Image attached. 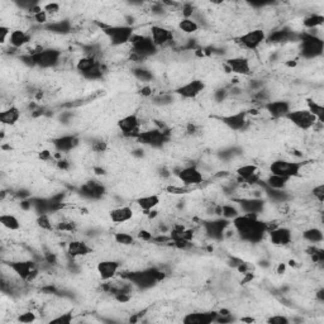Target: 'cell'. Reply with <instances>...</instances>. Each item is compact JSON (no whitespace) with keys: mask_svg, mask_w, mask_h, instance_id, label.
Instances as JSON below:
<instances>
[{"mask_svg":"<svg viewBox=\"0 0 324 324\" xmlns=\"http://www.w3.org/2000/svg\"><path fill=\"white\" fill-rule=\"evenodd\" d=\"M267 321L271 324H287L290 321V319L285 315H273L270 316L267 319Z\"/></svg>","mask_w":324,"mask_h":324,"instance_id":"f5cc1de1","label":"cell"},{"mask_svg":"<svg viewBox=\"0 0 324 324\" xmlns=\"http://www.w3.org/2000/svg\"><path fill=\"white\" fill-rule=\"evenodd\" d=\"M234 232L248 243H260L268 232V224L258 220L257 214H239L232 220Z\"/></svg>","mask_w":324,"mask_h":324,"instance_id":"6da1fadb","label":"cell"},{"mask_svg":"<svg viewBox=\"0 0 324 324\" xmlns=\"http://www.w3.org/2000/svg\"><path fill=\"white\" fill-rule=\"evenodd\" d=\"M8 267L18 276L22 281L33 282L40 276V267L38 263L32 260H19L8 262Z\"/></svg>","mask_w":324,"mask_h":324,"instance_id":"ba28073f","label":"cell"},{"mask_svg":"<svg viewBox=\"0 0 324 324\" xmlns=\"http://www.w3.org/2000/svg\"><path fill=\"white\" fill-rule=\"evenodd\" d=\"M100 64V61H98V59H95V57H91V56H83L81 59H79V61L76 62L75 67H76V71H79V73L81 74V75H84V74L89 73L90 70H93L94 67H97L98 65Z\"/></svg>","mask_w":324,"mask_h":324,"instance_id":"836d02e7","label":"cell"},{"mask_svg":"<svg viewBox=\"0 0 324 324\" xmlns=\"http://www.w3.org/2000/svg\"><path fill=\"white\" fill-rule=\"evenodd\" d=\"M136 204L142 212H145V214H148V213L152 212L155 208H157L160 205L161 198L158 194H148V195L140 196L136 200Z\"/></svg>","mask_w":324,"mask_h":324,"instance_id":"f546056e","label":"cell"},{"mask_svg":"<svg viewBox=\"0 0 324 324\" xmlns=\"http://www.w3.org/2000/svg\"><path fill=\"white\" fill-rule=\"evenodd\" d=\"M165 273L161 270L155 267L145 268V270H138V271H132V272H126L122 275V277L127 279L128 281H131V284L136 287L140 289H151L155 286L156 284H158L160 281L165 279Z\"/></svg>","mask_w":324,"mask_h":324,"instance_id":"7a4b0ae2","label":"cell"},{"mask_svg":"<svg viewBox=\"0 0 324 324\" xmlns=\"http://www.w3.org/2000/svg\"><path fill=\"white\" fill-rule=\"evenodd\" d=\"M315 299L318 300L319 303H324V289L323 287H320V289L315 292Z\"/></svg>","mask_w":324,"mask_h":324,"instance_id":"6125c7cd","label":"cell"},{"mask_svg":"<svg viewBox=\"0 0 324 324\" xmlns=\"http://www.w3.org/2000/svg\"><path fill=\"white\" fill-rule=\"evenodd\" d=\"M181 185L188 186V188H193V186H198L201 185L204 181V175L200 170L196 166H185L182 169H177L174 172Z\"/></svg>","mask_w":324,"mask_h":324,"instance_id":"4fadbf2b","label":"cell"},{"mask_svg":"<svg viewBox=\"0 0 324 324\" xmlns=\"http://www.w3.org/2000/svg\"><path fill=\"white\" fill-rule=\"evenodd\" d=\"M150 37L157 49L165 47L174 41V33L171 30L162 26H152L150 30Z\"/></svg>","mask_w":324,"mask_h":324,"instance_id":"ffe728a7","label":"cell"},{"mask_svg":"<svg viewBox=\"0 0 324 324\" xmlns=\"http://www.w3.org/2000/svg\"><path fill=\"white\" fill-rule=\"evenodd\" d=\"M267 233L270 242L276 247L289 246L292 242V232L287 227H275Z\"/></svg>","mask_w":324,"mask_h":324,"instance_id":"44dd1931","label":"cell"},{"mask_svg":"<svg viewBox=\"0 0 324 324\" xmlns=\"http://www.w3.org/2000/svg\"><path fill=\"white\" fill-rule=\"evenodd\" d=\"M40 158L42 161H49L52 158V153L50 152V151H42V152L40 153Z\"/></svg>","mask_w":324,"mask_h":324,"instance_id":"91938a15","label":"cell"},{"mask_svg":"<svg viewBox=\"0 0 324 324\" xmlns=\"http://www.w3.org/2000/svg\"><path fill=\"white\" fill-rule=\"evenodd\" d=\"M31 41H32V36L30 33L23 30H14L12 31L8 45L11 46L12 49L19 50L23 49L25 46H27Z\"/></svg>","mask_w":324,"mask_h":324,"instance_id":"f1b7e54d","label":"cell"},{"mask_svg":"<svg viewBox=\"0 0 324 324\" xmlns=\"http://www.w3.org/2000/svg\"><path fill=\"white\" fill-rule=\"evenodd\" d=\"M107 193L104 185L99 181H88L80 189V195L89 200H99Z\"/></svg>","mask_w":324,"mask_h":324,"instance_id":"d4e9b609","label":"cell"},{"mask_svg":"<svg viewBox=\"0 0 324 324\" xmlns=\"http://www.w3.org/2000/svg\"><path fill=\"white\" fill-rule=\"evenodd\" d=\"M31 59H32L33 67H38L42 70H49L55 69L61 64L62 52L56 49H41L35 50L31 52Z\"/></svg>","mask_w":324,"mask_h":324,"instance_id":"3957f363","label":"cell"},{"mask_svg":"<svg viewBox=\"0 0 324 324\" xmlns=\"http://www.w3.org/2000/svg\"><path fill=\"white\" fill-rule=\"evenodd\" d=\"M311 194H313L314 199L318 201L319 204H323L324 201V185L319 184L316 186H314L313 190H311Z\"/></svg>","mask_w":324,"mask_h":324,"instance_id":"ee69618b","label":"cell"},{"mask_svg":"<svg viewBox=\"0 0 324 324\" xmlns=\"http://www.w3.org/2000/svg\"><path fill=\"white\" fill-rule=\"evenodd\" d=\"M236 204L238 205L239 212L243 214H257L260 215L265 210V200L261 198H253V196H248V198H239L234 199Z\"/></svg>","mask_w":324,"mask_h":324,"instance_id":"2e32d148","label":"cell"},{"mask_svg":"<svg viewBox=\"0 0 324 324\" xmlns=\"http://www.w3.org/2000/svg\"><path fill=\"white\" fill-rule=\"evenodd\" d=\"M55 150L60 153H69L80 145V140L75 134H64L52 141Z\"/></svg>","mask_w":324,"mask_h":324,"instance_id":"603a6c76","label":"cell"},{"mask_svg":"<svg viewBox=\"0 0 324 324\" xmlns=\"http://www.w3.org/2000/svg\"><path fill=\"white\" fill-rule=\"evenodd\" d=\"M248 113L246 110H241V112L233 113V114L222 115L219 118V121L222 122L224 126H227L230 131L234 132H241L244 131L248 126Z\"/></svg>","mask_w":324,"mask_h":324,"instance_id":"ac0fdd59","label":"cell"},{"mask_svg":"<svg viewBox=\"0 0 324 324\" xmlns=\"http://www.w3.org/2000/svg\"><path fill=\"white\" fill-rule=\"evenodd\" d=\"M196 131H198V127H196L195 124L189 123L188 126H186V132H188L189 134H195Z\"/></svg>","mask_w":324,"mask_h":324,"instance_id":"be15d7a7","label":"cell"},{"mask_svg":"<svg viewBox=\"0 0 324 324\" xmlns=\"http://www.w3.org/2000/svg\"><path fill=\"white\" fill-rule=\"evenodd\" d=\"M284 119L294 124L300 131H309L318 123V119L308 109H291Z\"/></svg>","mask_w":324,"mask_h":324,"instance_id":"30bf717a","label":"cell"},{"mask_svg":"<svg viewBox=\"0 0 324 324\" xmlns=\"http://www.w3.org/2000/svg\"><path fill=\"white\" fill-rule=\"evenodd\" d=\"M308 110L318 119L319 123H324V107L313 99H306Z\"/></svg>","mask_w":324,"mask_h":324,"instance_id":"74e56055","label":"cell"},{"mask_svg":"<svg viewBox=\"0 0 324 324\" xmlns=\"http://www.w3.org/2000/svg\"><path fill=\"white\" fill-rule=\"evenodd\" d=\"M136 141L142 146H148L151 148H162L166 143L170 142V131H162L158 128L142 131Z\"/></svg>","mask_w":324,"mask_h":324,"instance_id":"9c48e42d","label":"cell"},{"mask_svg":"<svg viewBox=\"0 0 324 324\" xmlns=\"http://www.w3.org/2000/svg\"><path fill=\"white\" fill-rule=\"evenodd\" d=\"M56 165H57V167L61 170H69V167H70V162H69L67 160H64V158H60V160H57Z\"/></svg>","mask_w":324,"mask_h":324,"instance_id":"680465c9","label":"cell"},{"mask_svg":"<svg viewBox=\"0 0 324 324\" xmlns=\"http://www.w3.org/2000/svg\"><path fill=\"white\" fill-rule=\"evenodd\" d=\"M134 212L132 209V206L129 205H121L117 206L114 209L109 212V218L114 224H124L128 223L129 220L133 219Z\"/></svg>","mask_w":324,"mask_h":324,"instance_id":"83f0119b","label":"cell"},{"mask_svg":"<svg viewBox=\"0 0 324 324\" xmlns=\"http://www.w3.org/2000/svg\"><path fill=\"white\" fill-rule=\"evenodd\" d=\"M121 270V262L115 260H103L97 265V271L103 281H110L115 279Z\"/></svg>","mask_w":324,"mask_h":324,"instance_id":"7402d4cb","label":"cell"},{"mask_svg":"<svg viewBox=\"0 0 324 324\" xmlns=\"http://www.w3.org/2000/svg\"><path fill=\"white\" fill-rule=\"evenodd\" d=\"M11 28L7 27V26H0V42L3 43V45H6V43H8L9 41V37H11Z\"/></svg>","mask_w":324,"mask_h":324,"instance_id":"681fc988","label":"cell"},{"mask_svg":"<svg viewBox=\"0 0 324 324\" xmlns=\"http://www.w3.org/2000/svg\"><path fill=\"white\" fill-rule=\"evenodd\" d=\"M172 102V98L170 95L164 94V95H158V97L153 98V103L157 105H167Z\"/></svg>","mask_w":324,"mask_h":324,"instance_id":"816d5d0a","label":"cell"},{"mask_svg":"<svg viewBox=\"0 0 324 324\" xmlns=\"http://www.w3.org/2000/svg\"><path fill=\"white\" fill-rule=\"evenodd\" d=\"M102 31L109 40L110 45L114 47L128 45L134 35V30L131 25H117V26H104L100 25Z\"/></svg>","mask_w":324,"mask_h":324,"instance_id":"52a82bcc","label":"cell"},{"mask_svg":"<svg viewBox=\"0 0 324 324\" xmlns=\"http://www.w3.org/2000/svg\"><path fill=\"white\" fill-rule=\"evenodd\" d=\"M300 55L306 60L321 56L324 51V41L311 32L299 33Z\"/></svg>","mask_w":324,"mask_h":324,"instance_id":"5b68a950","label":"cell"},{"mask_svg":"<svg viewBox=\"0 0 324 324\" xmlns=\"http://www.w3.org/2000/svg\"><path fill=\"white\" fill-rule=\"evenodd\" d=\"M141 94H142L143 97H151V95H152V89L148 85L143 86V88L141 89Z\"/></svg>","mask_w":324,"mask_h":324,"instance_id":"94428289","label":"cell"},{"mask_svg":"<svg viewBox=\"0 0 324 324\" xmlns=\"http://www.w3.org/2000/svg\"><path fill=\"white\" fill-rule=\"evenodd\" d=\"M230 225H232V220L225 219V218L223 217H218L215 218V219L206 220V222L203 223L205 236L208 237V238L217 242H220L224 239L225 230H227Z\"/></svg>","mask_w":324,"mask_h":324,"instance_id":"8fae6325","label":"cell"},{"mask_svg":"<svg viewBox=\"0 0 324 324\" xmlns=\"http://www.w3.org/2000/svg\"><path fill=\"white\" fill-rule=\"evenodd\" d=\"M266 38H267V35H266L265 31L261 30V28H256V30H251L239 36L237 38V43L247 51H257L266 42Z\"/></svg>","mask_w":324,"mask_h":324,"instance_id":"7c38bea8","label":"cell"},{"mask_svg":"<svg viewBox=\"0 0 324 324\" xmlns=\"http://www.w3.org/2000/svg\"><path fill=\"white\" fill-rule=\"evenodd\" d=\"M158 175L162 177H170L171 176V172H170L166 167H161V169L158 170Z\"/></svg>","mask_w":324,"mask_h":324,"instance_id":"e7e4bbea","label":"cell"},{"mask_svg":"<svg viewBox=\"0 0 324 324\" xmlns=\"http://www.w3.org/2000/svg\"><path fill=\"white\" fill-rule=\"evenodd\" d=\"M91 150L97 153H103L108 150V143L105 141L98 140L91 143Z\"/></svg>","mask_w":324,"mask_h":324,"instance_id":"7dc6e473","label":"cell"},{"mask_svg":"<svg viewBox=\"0 0 324 324\" xmlns=\"http://www.w3.org/2000/svg\"><path fill=\"white\" fill-rule=\"evenodd\" d=\"M21 115V109L16 105H11L8 109H4L3 112L0 113V122L6 127H13L19 122Z\"/></svg>","mask_w":324,"mask_h":324,"instance_id":"4dcf8cb0","label":"cell"},{"mask_svg":"<svg viewBox=\"0 0 324 324\" xmlns=\"http://www.w3.org/2000/svg\"><path fill=\"white\" fill-rule=\"evenodd\" d=\"M132 73H133L134 78H136L137 80L142 81V83H151V81L153 80L152 71H150L148 69H146V67H136V69L132 70Z\"/></svg>","mask_w":324,"mask_h":324,"instance_id":"60d3db41","label":"cell"},{"mask_svg":"<svg viewBox=\"0 0 324 324\" xmlns=\"http://www.w3.org/2000/svg\"><path fill=\"white\" fill-rule=\"evenodd\" d=\"M266 42L272 43V45H277V43H285V42H299V33H295L291 30H279L273 31L271 35L267 36Z\"/></svg>","mask_w":324,"mask_h":324,"instance_id":"4316f807","label":"cell"},{"mask_svg":"<svg viewBox=\"0 0 324 324\" xmlns=\"http://www.w3.org/2000/svg\"><path fill=\"white\" fill-rule=\"evenodd\" d=\"M290 180L286 179V177L279 176V175H273L270 174L265 180V186L268 189H272V190H285L289 184Z\"/></svg>","mask_w":324,"mask_h":324,"instance_id":"d6a6232c","label":"cell"},{"mask_svg":"<svg viewBox=\"0 0 324 324\" xmlns=\"http://www.w3.org/2000/svg\"><path fill=\"white\" fill-rule=\"evenodd\" d=\"M218 313L217 311H194V313L186 314L182 318L184 324H210L215 321Z\"/></svg>","mask_w":324,"mask_h":324,"instance_id":"484cf974","label":"cell"},{"mask_svg":"<svg viewBox=\"0 0 324 324\" xmlns=\"http://www.w3.org/2000/svg\"><path fill=\"white\" fill-rule=\"evenodd\" d=\"M191 188H188V186H184V185H180V186H175V185H170L167 186L166 191L170 194H186L190 191Z\"/></svg>","mask_w":324,"mask_h":324,"instance_id":"f6af8a7d","label":"cell"},{"mask_svg":"<svg viewBox=\"0 0 324 324\" xmlns=\"http://www.w3.org/2000/svg\"><path fill=\"white\" fill-rule=\"evenodd\" d=\"M206 85L203 80L200 79H194V80L188 81V83L182 84L179 88H176L174 90V93L176 95H179L182 99H196L199 95L205 90Z\"/></svg>","mask_w":324,"mask_h":324,"instance_id":"9a60e30c","label":"cell"},{"mask_svg":"<svg viewBox=\"0 0 324 324\" xmlns=\"http://www.w3.org/2000/svg\"><path fill=\"white\" fill-rule=\"evenodd\" d=\"M93 252V247L85 241L81 239H73L67 243L66 247V253L71 260H76V258L85 257L88 254H90Z\"/></svg>","mask_w":324,"mask_h":324,"instance_id":"cb8c5ba5","label":"cell"},{"mask_svg":"<svg viewBox=\"0 0 324 324\" xmlns=\"http://www.w3.org/2000/svg\"><path fill=\"white\" fill-rule=\"evenodd\" d=\"M43 11L49 14V16L50 14H55L60 11V6L57 3H50V4H47L45 8H43Z\"/></svg>","mask_w":324,"mask_h":324,"instance_id":"11a10c76","label":"cell"},{"mask_svg":"<svg viewBox=\"0 0 324 324\" xmlns=\"http://www.w3.org/2000/svg\"><path fill=\"white\" fill-rule=\"evenodd\" d=\"M36 223H37V225L42 230H47V232L54 230V222H52L51 217H50V213L38 214L37 218H36Z\"/></svg>","mask_w":324,"mask_h":324,"instance_id":"b9f144b4","label":"cell"},{"mask_svg":"<svg viewBox=\"0 0 324 324\" xmlns=\"http://www.w3.org/2000/svg\"><path fill=\"white\" fill-rule=\"evenodd\" d=\"M285 270H286V265L285 263H280L279 267H277V273H284Z\"/></svg>","mask_w":324,"mask_h":324,"instance_id":"03108f58","label":"cell"},{"mask_svg":"<svg viewBox=\"0 0 324 324\" xmlns=\"http://www.w3.org/2000/svg\"><path fill=\"white\" fill-rule=\"evenodd\" d=\"M305 161H291V160H275L270 164V174L279 175L291 180L301 175V170L305 167Z\"/></svg>","mask_w":324,"mask_h":324,"instance_id":"8992f818","label":"cell"},{"mask_svg":"<svg viewBox=\"0 0 324 324\" xmlns=\"http://www.w3.org/2000/svg\"><path fill=\"white\" fill-rule=\"evenodd\" d=\"M138 238L143 239V241H145V242L152 241V239H153V234L151 233V232H148V230L142 229V230H140V233H138Z\"/></svg>","mask_w":324,"mask_h":324,"instance_id":"6f0895ef","label":"cell"},{"mask_svg":"<svg viewBox=\"0 0 324 324\" xmlns=\"http://www.w3.org/2000/svg\"><path fill=\"white\" fill-rule=\"evenodd\" d=\"M46 30L50 31L51 33H55V35L65 36L71 32L73 26H71L70 21L64 19V21H55L51 22V23H47V25H46Z\"/></svg>","mask_w":324,"mask_h":324,"instance_id":"1f68e13d","label":"cell"},{"mask_svg":"<svg viewBox=\"0 0 324 324\" xmlns=\"http://www.w3.org/2000/svg\"><path fill=\"white\" fill-rule=\"evenodd\" d=\"M228 95V91L225 90V89H219V90H217L214 93V99L217 100V102H223V100L227 98Z\"/></svg>","mask_w":324,"mask_h":324,"instance_id":"9f6ffc18","label":"cell"},{"mask_svg":"<svg viewBox=\"0 0 324 324\" xmlns=\"http://www.w3.org/2000/svg\"><path fill=\"white\" fill-rule=\"evenodd\" d=\"M113 238H114L115 243L124 247L133 246L136 243V237L132 236L131 233H127V232H117V233H114Z\"/></svg>","mask_w":324,"mask_h":324,"instance_id":"ab89813d","label":"cell"},{"mask_svg":"<svg viewBox=\"0 0 324 324\" xmlns=\"http://www.w3.org/2000/svg\"><path fill=\"white\" fill-rule=\"evenodd\" d=\"M303 238L305 239L306 242H309V243L316 246V244L321 243V242L324 241L323 230H321L320 228H316V227L308 228V229H305L303 232Z\"/></svg>","mask_w":324,"mask_h":324,"instance_id":"d590c367","label":"cell"},{"mask_svg":"<svg viewBox=\"0 0 324 324\" xmlns=\"http://www.w3.org/2000/svg\"><path fill=\"white\" fill-rule=\"evenodd\" d=\"M194 13H195V9H194V6L191 3H184L181 6V14L182 18H193Z\"/></svg>","mask_w":324,"mask_h":324,"instance_id":"bcb514c9","label":"cell"},{"mask_svg":"<svg viewBox=\"0 0 324 324\" xmlns=\"http://www.w3.org/2000/svg\"><path fill=\"white\" fill-rule=\"evenodd\" d=\"M18 320L21 323H32V321L36 320V314H33L32 311H27V313H23L18 316Z\"/></svg>","mask_w":324,"mask_h":324,"instance_id":"db71d44e","label":"cell"},{"mask_svg":"<svg viewBox=\"0 0 324 324\" xmlns=\"http://www.w3.org/2000/svg\"><path fill=\"white\" fill-rule=\"evenodd\" d=\"M73 321V314L71 313H65V314H61L60 316H57V318L55 319H51V323H71Z\"/></svg>","mask_w":324,"mask_h":324,"instance_id":"f907efd6","label":"cell"},{"mask_svg":"<svg viewBox=\"0 0 324 324\" xmlns=\"http://www.w3.org/2000/svg\"><path fill=\"white\" fill-rule=\"evenodd\" d=\"M177 28L184 35H194L200 30V25L194 18H181L177 23Z\"/></svg>","mask_w":324,"mask_h":324,"instance_id":"e575fe53","label":"cell"},{"mask_svg":"<svg viewBox=\"0 0 324 324\" xmlns=\"http://www.w3.org/2000/svg\"><path fill=\"white\" fill-rule=\"evenodd\" d=\"M0 223H2V225H3L6 229H8L9 232H17V230L21 229L22 227L21 220H19L16 215L7 214V213L0 215Z\"/></svg>","mask_w":324,"mask_h":324,"instance_id":"8d00e7d4","label":"cell"},{"mask_svg":"<svg viewBox=\"0 0 324 324\" xmlns=\"http://www.w3.org/2000/svg\"><path fill=\"white\" fill-rule=\"evenodd\" d=\"M32 17H33V19L37 22V23H40V25H47V22H49V14L43 11V8L41 9L40 12H37V13L33 14Z\"/></svg>","mask_w":324,"mask_h":324,"instance_id":"c3c4849f","label":"cell"},{"mask_svg":"<svg viewBox=\"0 0 324 324\" xmlns=\"http://www.w3.org/2000/svg\"><path fill=\"white\" fill-rule=\"evenodd\" d=\"M324 17L321 14H310V16L305 17L303 21V26L306 30H316L318 27L323 26Z\"/></svg>","mask_w":324,"mask_h":324,"instance_id":"f35d334b","label":"cell"},{"mask_svg":"<svg viewBox=\"0 0 324 324\" xmlns=\"http://www.w3.org/2000/svg\"><path fill=\"white\" fill-rule=\"evenodd\" d=\"M117 126H118L122 134H123L124 137H127V138H133V140H136L137 137H138V134L142 132V129H141L142 122H141V119L138 118V115H137L136 113L128 114L126 115V117H123V118L119 119Z\"/></svg>","mask_w":324,"mask_h":324,"instance_id":"5bb4252c","label":"cell"},{"mask_svg":"<svg viewBox=\"0 0 324 324\" xmlns=\"http://www.w3.org/2000/svg\"><path fill=\"white\" fill-rule=\"evenodd\" d=\"M129 45H131L132 49L131 57L134 61H142V60L148 59V57L155 56L158 52V49L152 42L150 36H142L134 33Z\"/></svg>","mask_w":324,"mask_h":324,"instance_id":"277c9868","label":"cell"},{"mask_svg":"<svg viewBox=\"0 0 324 324\" xmlns=\"http://www.w3.org/2000/svg\"><path fill=\"white\" fill-rule=\"evenodd\" d=\"M239 214H241V212H239L238 206H234L232 204H224V205H222V217L225 218V219L233 220Z\"/></svg>","mask_w":324,"mask_h":324,"instance_id":"7bdbcfd3","label":"cell"},{"mask_svg":"<svg viewBox=\"0 0 324 324\" xmlns=\"http://www.w3.org/2000/svg\"><path fill=\"white\" fill-rule=\"evenodd\" d=\"M225 65H227L228 70L230 73L236 74V75L241 76H249L252 75V66L251 61H249L247 57L242 56H236V57H230L225 61Z\"/></svg>","mask_w":324,"mask_h":324,"instance_id":"d6986e66","label":"cell"},{"mask_svg":"<svg viewBox=\"0 0 324 324\" xmlns=\"http://www.w3.org/2000/svg\"><path fill=\"white\" fill-rule=\"evenodd\" d=\"M272 119H282L291 110V104L287 100H268L261 105Z\"/></svg>","mask_w":324,"mask_h":324,"instance_id":"e0dca14e","label":"cell"}]
</instances>
